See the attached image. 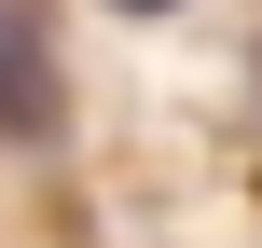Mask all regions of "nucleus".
Here are the masks:
<instances>
[{
    "mask_svg": "<svg viewBox=\"0 0 262 248\" xmlns=\"http://www.w3.org/2000/svg\"><path fill=\"white\" fill-rule=\"evenodd\" d=\"M124 14H166V0H124Z\"/></svg>",
    "mask_w": 262,
    "mask_h": 248,
    "instance_id": "f03ea898",
    "label": "nucleus"
},
{
    "mask_svg": "<svg viewBox=\"0 0 262 248\" xmlns=\"http://www.w3.org/2000/svg\"><path fill=\"white\" fill-rule=\"evenodd\" d=\"M0 110H28V83H14V41H0Z\"/></svg>",
    "mask_w": 262,
    "mask_h": 248,
    "instance_id": "f257e3e1",
    "label": "nucleus"
}]
</instances>
